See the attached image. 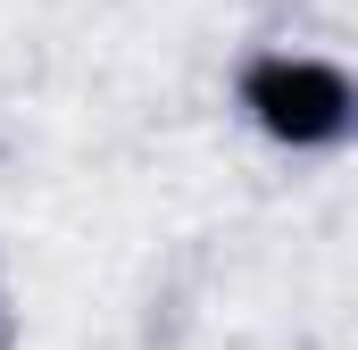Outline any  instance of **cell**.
I'll use <instances>...</instances> for the list:
<instances>
[{"label":"cell","instance_id":"7a4b0ae2","mask_svg":"<svg viewBox=\"0 0 358 350\" xmlns=\"http://www.w3.org/2000/svg\"><path fill=\"white\" fill-rule=\"evenodd\" d=\"M0 334H8V317H0Z\"/></svg>","mask_w":358,"mask_h":350},{"label":"cell","instance_id":"6da1fadb","mask_svg":"<svg viewBox=\"0 0 358 350\" xmlns=\"http://www.w3.org/2000/svg\"><path fill=\"white\" fill-rule=\"evenodd\" d=\"M234 92H242V117L283 150H334L358 125V84L325 50H259Z\"/></svg>","mask_w":358,"mask_h":350}]
</instances>
